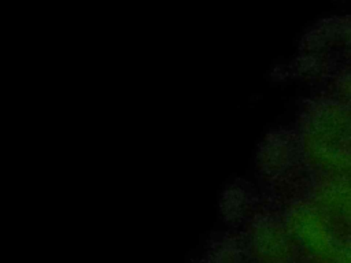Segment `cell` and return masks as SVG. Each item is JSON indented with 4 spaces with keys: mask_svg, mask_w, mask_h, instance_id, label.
Wrapping results in <instances>:
<instances>
[{
    "mask_svg": "<svg viewBox=\"0 0 351 263\" xmlns=\"http://www.w3.org/2000/svg\"><path fill=\"white\" fill-rule=\"evenodd\" d=\"M289 233L314 256L333 262L337 245L322 216L307 205H296L287 215Z\"/></svg>",
    "mask_w": 351,
    "mask_h": 263,
    "instance_id": "1",
    "label": "cell"
},
{
    "mask_svg": "<svg viewBox=\"0 0 351 263\" xmlns=\"http://www.w3.org/2000/svg\"><path fill=\"white\" fill-rule=\"evenodd\" d=\"M304 151L313 163L328 170L351 168V155L346 152L336 140L307 136L304 140Z\"/></svg>",
    "mask_w": 351,
    "mask_h": 263,
    "instance_id": "2",
    "label": "cell"
},
{
    "mask_svg": "<svg viewBox=\"0 0 351 263\" xmlns=\"http://www.w3.org/2000/svg\"><path fill=\"white\" fill-rule=\"evenodd\" d=\"M348 127L347 115L336 107H322L308 121L307 136L326 140H337Z\"/></svg>",
    "mask_w": 351,
    "mask_h": 263,
    "instance_id": "3",
    "label": "cell"
},
{
    "mask_svg": "<svg viewBox=\"0 0 351 263\" xmlns=\"http://www.w3.org/2000/svg\"><path fill=\"white\" fill-rule=\"evenodd\" d=\"M288 155L289 149L287 147V141L277 136L269 137L259 151V166L265 173H277L287 163Z\"/></svg>",
    "mask_w": 351,
    "mask_h": 263,
    "instance_id": "4",
    "label": "cell"
},
{
    "mask_svg": "<svg viewBox=\"0 0 351 263\" xmlns=\"http://www.w3.org/2000/svg\"><path fill=\"white\" fill-rule=\"evenodd\" d=\"M245 203H247V196L243 192V189H230L228 190V193L223 196V201H222V210L223 212H226L228 218L230 219H236L239 218L244 208H245Z\"/></svg>",
    "mask_w": 351,
    "mask_h": 263,
    "instance_id": "5",
    "label": "cell"
},
{
    "mask_svg": "<svg viewBox=\"0 0 351 263\" xmlns=\"http://www.w3.org/2000/svg\"><path fill=\"white\" fill-rule=\"evenodd\" d=\"M332 263H351V240L337 245Z\"/></svg>",
    "mask_w": 351,
    "mask_h": 263,
    "instance_id": "6",
    "label": "cell"
},
{
    "mask_svg": "<svg viewBox=\"0 0 351 263\" xmlns=\"http://www.w3.org/2000/svg\"><path fill=\"white\" fill-rule=\"evenodd\" d=\"M344 90H346V95L350 97V100H351V81L347 84V86L344 88Z\"/></svg>",
    "mask_w": 351,
    "mask_h": 263,
    "instance_id": "7",
    "label": "cell"
}]
</instances>
